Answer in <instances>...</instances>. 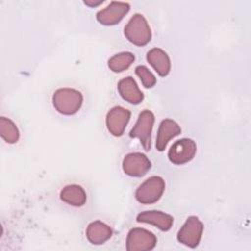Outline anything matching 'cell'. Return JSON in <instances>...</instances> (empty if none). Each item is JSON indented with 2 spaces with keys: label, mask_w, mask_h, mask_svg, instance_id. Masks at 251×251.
Returning a JSON list of instances; mask_svg holds the SVG:
<instances>
[{
  "label": "cell",
  "mask_w": 251,
  "mask_h": 251,
  "mask_svg": "<svg viewBox=\"0 0 251 251\" xmlns=\"http://www.w3.org/2000/svg\"><path fill=\"white\" fill-rule=\"evenodd\" d=\"M53 105L63 115H74L81 107L83 102L82 94L73 88H60L53 94Z\"/></svg>",
  "instance_id": "obj_1"
},
{
  "label": "cell",
  "mask_w": 251,
  "mask_h": 251,
  "mask_svg": "<svg viewBox=\"0 0 251 251\" xmlns=\"http://www.w3.org/2000/svg\"><path fill=\"white\" fill-rule=\"evenodd\" d=\"M125 35L134 45L143 46L151 40V29L141 14H135L125 26Z\"/></svg>",
  "instance_id": "obj_2"
},
{
  "label": "cell",
  "mask_w": 251,
  "mask_h": 251,
  "mask_svg": "<svg viewBox=\"0 0 251 251\" xmlns=\"http://www.w3.org/2000/svg\"><path fill=\"white\" fill-rule=\"evenodd\" d=\"M165 186V180L161 176H151L137 187L135 198L141 204H153L161 198Z\"/></svg>",
  "instance_id": "obj_3"
},
{
  "label": "cell",
  "mask_w": 251,
  "mask_h": 251,
  "mask_svg": "<svg viewBox=\"0 0 251 251\" xmlns=\"http://www.w3.org/2000/svg\"><path fill=\"white\" fill-rule=\"evenodd\" d=\"M154 114L149 110L142 111L129 132V136L138 138L146 151L151 149V132L154 125Z\"/></svg>",
  "instance_id": "obj_4"
},
{
  "label": "cell",
  "mask_w": 251,
  "mask_h": 251,
  "mask_svg": "<svg viewBox=\"0 0 251 251\" xmlns=\"http://www.w3.org/2000/svg\"><path fill=\"white\" fill-rule=\"evenodd\" d=\"M203 228L202 222L196 216H190L178 230L177 240L185 246L194 248L201 240Z\"/></svg>",
  "instance_id": "obj_5"
},
{
  "label": "cell",
  "mask_w": 251,
  "mask_h": 251,
  "mask_svg": "<svg viewBox=\"0 0 251 251\" xmlns=\"http://www.w3.org/2000/svg\"><path fill=\"white\" fill-rule=\"evenodd\" d=\"M157 243V238L151 231L141 228H131L126 237L127 251H148L152 250Z\"/></svg>",
  "instance_id": "obj_6"
},
{
  "label": "cell",
  "mask_w": 251,
  "mask_h": 251,
  "mask_svg": "<svg viewBox=\"0 0 251 251\" xmlns=\"http://www.w3.org/2000/svg\"><path fill=\"white\" fill-rule=\"evenodd\" d=\"M197 151L195 141L190 138H182L176 141L168 152L169 160L175 165H182L190 162Z\"/></svg>",
  "instance_id": "obj_7"
},
{
  "label": "cell",
  "mask_w": 251,
  "mask_h": 251,
  "mask_svg": "<svg viewBox=\"0 0 251 251\" xmlns=\"http://www.w3.org/2000/svg\"><path fill=\"white\" fill-rule=\"evenodd\" d=\"M150 169V160L146 155L139 152L126 154L123 160V170L129 176H142Z\"/></svg>",
  "instance_id": "obj_8"
},
{
  "label": "cell",
  "mask_w": 251,
  "mask_h": 251,
  "mask_svg": "<svg viewBox=\"0 0 251 251\" xmlns=\"http://www.w3.org/2000/svg\"><path fill=\"white\" fill-rule=\"evenodd\" d=\"M129 4L126 2H111L106 8L100 10L97 15V21L104 25H114L123 20L128 13Z\"/></svg>",
  "instance_id": "obj_9"
},
{
  "label": "cell",
  "mask_w": 251,
  "mask_h": 251,
  "mask_svg": "<svg viewBox=\"0 0 251 251\" xmlns=\"http://www.w3.org/2000/svg\"><path fill=\"white\" fill-rule=\"evenodd\" d=\"M130 119V111L121 106L112 108L106 116V126L114 136L123 135L126 126Z\"/></svg>",
  "instance_id": "obj_10"
},
{
  "label": "cell",
  "mask_w": 251,
  "mask_h": 251,
  "mask_svg": "<svg viewBox=\"0 0 251 251\" xmlns=\"http://www.w3.org/2000/svg\"><path fill=\"white\" fill-rule=\"evenodd\" d=\"M181 132V128L177 123L172 119H165L160 123L157 137H156V148L162 152L166 149L168 142L177 136Z\"/></svg>",
  "instance_id": "obj_11"
},
{
  "label": "cell",
  "mask_w": 251,
  "mask_h": 251,
  "mask_svg": "<svg viewBox=\"0 0 251 251\" xmlns=\"http://www.w3.org/2000/svg\"><path fill=\"white\" fill-rule=\"evenodd\" d=\"M136 221L138 223H146V224H151L157 226L159 229L163 231H168L174 223V218L161 211H144L140 214L137 215Z\"/></svg>",
  "instance_id": "obj_12"
},
{
  "label": "cell",
  "mask_w": 251,
  "mask_h": 251,
  "mask_svg": "<svg viewBox=\"0 0 251 251\" xmlns=\"http://www.w3.org/2000/svg\"><path fill=\"white\" fill-rule=\"evenodd\" d=\"M118 90L124 100L133 105H138L144 98L136 81L131 76L122 78L118 83Z\"/></svg>",
  "instance_id": "obj_13"
},
{
  "label": "cell",
  "mask_w": 251,
  "mask_h": 251,
  "mask_svg": "<svg viewBox=\"0 0 251 251\" xmlns=\"http://www.w3.org/2000/svg\"><path fill=\"white\" fill-rule=\"evenodd\" d=\"M113 235L112 228L101 221L90 223L86 228V237L88 241L95 245H100L109 240Z\"/></svg>",
  "instance_id": "obj_14"
},
{
  "label": "cell",
  "mask_w": 251,
  "mask_h": 251,
  "mask_svg": "<svg viewBox=\"0 0 251 251\" xmlns=\"http://www.w3.org/2000/svg\"><path fill=\"white\" fill-rule=\"evenodd\" d=\"M146 59L160 76L169 75L171 71V60L164 50L153 48L147 52Z\"/></svg>",
  "instance_id": "obj_15"
},
{
  "label": "cell",
  "mask_w": 251,
  "mask_h": 251,
  "mask_svg": "<svg viewBox=\"0 0 251 251\" xmlns=\"http://www.w3.org/2000/svg\"><path fill=\"white\" fill-rule=\"evenodd\" d=\"M61 199L75 207L83 206L86 202V193L84 189L77 184H71L65 186L60 193Z\"/></svg>",
  "instance_id": "obj_16"
},
{
  "label": "cell",
  "mask_w": 251,
  "mask_h": 251,
  "mask_svg": "<svg viewBox=\"0 0 251 251\" xmlns=\"http://www.w3.org/2000/svg\"><path fill=\"white\" fill-rule=\"evenodd\" d=\"M134 62V55L130 52H122L114 55L108 61L109 68L115 73H121L129 68Z\"/></svg>",
  "instance_id": "obj_17"
},
{
  "label": "cell",
  "mask_w": 251,
  "mask_h": 251,
  "mask_svg": "<svg viewBox=\"0 0 251 251\" xmlns=\"http://www.w3.org/2000/svg\"><path fill=\"white\" fill-rule=\"evenodd\" d=\"M0 134L2 138L10 144L16 143L20 137L17 126L10 119L5 117H1L0 119Z\"/></svg>",
  "instance_id": "obj_18"
},
{
  "label": "cell",
  "mask_w": 251,
  "mask_h": 251,
  "mask_svg": "<svg viewBox=\"0 0 251 251\" xmlns=\"http://www.w3.org/2000/svg\"><path fill=\"white\" fill-rule=\"evenodd\" d=\"M135 74L140 78V80H141V82H142V84L145 88H151L157 82V79H156L155 75L145 66H142V65L137 66L135 68Z\"/></svg>",
  "instance_id": "obj_19"
},
{
  "label": "cell",
  "mask_w": 251,
  "mask_h": 251,
  "mask_svg": "<svg viewBox=\"0 0 251 251\" xmlns=\"http://www.w3.org/2000/svg\"><path fill=\"white\" fill-rule=\"evenodd\" d=\"M103 3V1L102 0H100V1H97V2H95V1H84V4H86L87 6H89V7H94V6H98V5H100V4H102Z\"/></svg>",
  "instance_id": "obj_20"
}]
</instances>
